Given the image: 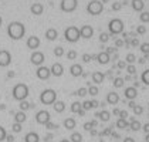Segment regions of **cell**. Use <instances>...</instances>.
Wrapping results in <instances>:
<instances>
[{"label": "cell", "mask_w": 149, "mask_h": 142, "mask_svg": "<svg viewBox=\"0 0 149 142\" xmlns=\"http://www.w3.org/2000/svg\"><path fill=\"white\" fill-rule=\"evenodd\" d=\"M7 34L12 40H22L26 34V27L20 22H12L7 26Z\"/></svg>", "instance_id": "cell-1"}, {"label": "cell", "mask_w": 149, "mask_h": 142, "mask_svg": "<svg viewBox=\"0 0 149 142\" xmlns=\"http://www.w3.org/2000/svg\"><path fill=\"white\" fill-rule=\"evenodd\" d=\"M12 94H13V98H14L16 101L20 102V101H23V100H26V98L29 97L30 90H29V87H27L24 83H19L13 87Z\"/></svg>", "instance_id": "cell-2"}, {"label": "cell", "mask_w": 149, "mask_h": 142, "mask_svg": "<svg viewBox=\"0 0 149 142\" xmlns=\"http://www.w3.org/2000/svg\"><path fill=\"white\" fill-rule=\"evenodd\" d=\"M40 101L41 104L44 105H53L56 101H57V93L53 90V88H46L41 91L40 94Z\"/></svg>", "instance_id": "cell-3"}, {"label": "cell", "mask_w": 149, "mask_h": 142, "mask_svg": "<svg viewBox=\"0 0 149 142\" xmlns=\"http://www.w3.org/2000/svg\"><path fill=\"white\" fill-rule=\"evenodd\" d=\"M64 37H65V40H67L68 43H77L81 38L80 29L75 27V26H70V27L65 29V31H64Z\"/></svg>", "instance_id": "cell-4"}, {"label": "cell", "mask_w": 149, "mask_h": 142, "mask_svg": "<svg viewBox=\"0 0 149 142\" xmlns=\"http://www.w3.org/2000/svg\"><path fill=\"white\" fill-rule=\"evenodd\" d=\"M108 29H109V33L111 34H122L124 33V29H125V24L121 19H112L109 23H108Z\"/></svg>", "instance_id": "cell-5"}, {"label": "cell", "mask_w": 149, "mask_h": 142, "mask_svg": "<svg viewBox=\"0 0 149 142\" xmlns=\"http://www.w3.org/2000/svg\"><path fill=\"white\" fill-rule=\"evenodd\" d=\"M87 12L91 16H98L104 12V3L100 0H91L87 6Z\"/></svg>", "instance_id": "cell-6"}, {"label": "cell", "mask_w": 149, "mask_h": 142, "mask_svg": "<svg viewBox=\"0 0 149 142\" xmlns=\"http://www.w3.org/2000/svg\"><path fill=\"white\" fill-rule=\"evenodd\" d=\"M78 6V1L77 0H61L60 3V9L64 13H71L74 12Z\"/></svg>", "instance_id": "cell-7"}, {"label": "cell", "mask_w": 149, "mask_h": 142, "mask_svg": "<svg viewBox=\"0 0 149 142\" xmlns=\"http://www.w3.org/2000/svg\"><path fill=\"white\" fill-rule=\"evenodd\" d=\"M36 121H37V124H40V125H46L47 122L51 121V115H50V112L46 111V109H40V111H37V114H36Z\"/></svg>", "instance_id": "cell-8"}, {"label": "cell", "mask_w": 149, "mask_h": 142, "mask_svg": "<svg viewBox=\"0 0 149 142\" xmlns=\"http://www.w3.org/2000/svg\"><path fill=\"white\" fill-rule=\"evenodd\" d=\"M44 54L41 53V51H33L31 53V56H30V61H31V64H34L37 67H40V65H43V63H44Z\"/></svg>", "instance_id": "cell-9"}, {"label": "cell", "mask_w": 149, "mask_h": 142, "mask_svg": "<svg viewBox=\"0 0 149 142\" xmlns=\"http://www.w3.org/2000/svg\"><path fill=\"white\" fill-rule=\"evenodd\" d=\"M12 63V54L7 50H0V67H9Z\"/></svg>", "instance_id": "cell-10"}, {"label": "cell", "mask_w": 149, "mask_h": 142, "mask_svg": "<svg viewBox=\"0 0 149 142\" xmlns=\"http://www.w3.org/2000/svg\"><path fill=\"white\" fill-rule=\"evenodd\" d=\"M105 101H107V104H109V105L116 106V104H119V102H121V97H119V94H118L116 91H111V93H108V94H107Z\"/></svg>", "instance_id": "cell-11"}, {"label": "cell", "mask_w": 149, "mask_h": 142, "mask_svg": "<svg viewBox=\"0 0 149 142\" xmlns=\"http://www.w3.org/2000/svg\"><path fill=\"white\" fill-rule=\"evenodd\" d=\"M36 75L38 80H48L50 75H51V71L48 67H44V65H40L37 67V71H36Z\"/></svg>", "instance_id": "cell-12"}, {"label": "cell", "mask_w": 149, "mask_h": 142, "mask_svg": "<svg viewBox=\"0 0 149 142\" xmlns=\"http://www.w3.org/2000/svg\"><path fill=\"white\" fill-rule=\"evenodd\" d=\"M26 44H27V47L30 48V50L36 51L37 48L40 47V38H38V37H36V36H30V37L27 38Z\"/></svg>", "instance_id": "cell-13"}, {"label": "cell", "mask_w": 149, "mask_h": 142, "mask_svg": "<svg viewBox=\"0 0 149 142\" xmlns=\"http://www.w3.org/2000/svg\"><path fill=\"white\" fill-rule=\"evenodd\" d=\"M50 71H51V75L61 77V75L64 74V67H63V64H60V63H54V64L50 67Z\"/></svg>", "instance_id": "cell-14"}, {"label": "cell", "mask_w": 149, "mask_h": 142, "mask_svg": "<svg viewBox=\"0 0 149 142\" xmlns=\"http://www.w3.org/2000/svg\"><path fill=\"white\" fill-rule=\"evenodd\" d=\"M80 36L82 38H91L92 36H94V29H92L91 26L85 24V26H82L80 29Z\"/></svg>", "instance_id": "cell-15"}, {"label": "cell", "mask_w": 149, "mask_h": 142, "mask_svg": "<svg viewBox=\"0 0 149 142\" xmlns=\"http://www.w3.org/2000/svg\"><path fill=\"white\" fill-rule=\"evenodd\" d=\"M63 127H64V128H65L67 131L74 132V129L77 128V121H75V118H72V117H68V118L64 119V122H63Z\"/></svg>", "instance_id": "cell-16"}, {"label": "cell", "mask_w": 149, "mask_h": 142, "mask_svg": "<svg viewBox=\"0 0 149 142\" xmlns=\"http://www.w3.org/2000/svg\"><path fill=\"white\" fill-rule=\"evenodd\" d=\"M95 60H98L100 64L105 65V64H109V63H111V56H109L107 51H101V53L97 54V58Z\"/></svg>", "instance_id": "cell-17"}, {"label": "cell", "mask_w": 149, "mask_h": 142, "mask_svg": "<svg viewBox=\"0 0 149 142\" xmlns=\"http://www.w3.org/2000/svg\"><path fill=\"white\" fill-rule=\"evenodd\" d=\"M82 72H84V70H82V65L81 64H72L71 67H70V74L72 75V77H80V75H82Z\"/></svg>", "instance_id": "cell-18"}, {"label": "cell", "mask_w": 149, "mask_h": 142, "mask_svg": "<svg viewBox=\"0 0 149 142\" xmlns=\"http://www.w3.org/2000/svg\"><path fill=\"white\" fill-rule=\"evenodd\" d=\"M91 78H92V83L97 85V84L104 83V80H105V74H104L102 71H94L92 75H91Z\"/></svg>", "instance_id": "cell-19"}, {"label": "cell", "mask_w": 149, "mask_h": 142, "mask_svg": "<svg viewBox=\"0 0 149 142\" xmlns=\"http://www.w3.org/2000/svg\"><path fill=\"white\" fill-rule=\"evenodd\" d=\"M24 142H40V135L37 132H34V131H30V132L26 134Z\"/></svg>", "instance_id": "cell-20"}, {"label": "cell", "mask_w": 149, "mask_h": 142, "mask_svg": "<svg viewBox=\"0 0 149 142\" xmlns=\"http://www.w3.org/2000/svg\"><path fill=\"white\" fill-rule=\"evenodd\" d=\"M43 10H44V7H43L41 3H33V4L30 6V12H31V14H34V16L43 14Z\"/></svg>", "instance_id": "cell-21"}, {"label": "cell", "mask_w": 149, "mask_h": 142, "mask_svg": "<svg viewBox=\"0 0 149 142\" xmlns=\"http://www.w3.org/2000/svg\"><path fill=\"white\" fill-rule=\"evenodd\" d=\"M125 80H124V77H115L114 80H112V85H114V88H116V90H119V88H124L125 90ZM129 87V85H128Z\"/></svg>", "instance_id": "cell-22"}, {"label": "cell", "mask_w": 149, "mask_h": 142, "mask_svg": "<svg viewBox=\"0 0 149 142\" xmlns=\"http://www.w3.org/2000/svg\"><path fill=\"white\" fill-rule=\"evenodd\" d=\"M58 37V31L56 30V29H47L46 30V38L47 40H50V41H54V40H57Z\"/></svg>", "instance_id": "cell-23"}, {"label": "cell", "mask_w": 149, "mask_h": 142, "mask_svg": "<svg viewBox=\"0 0 149 142\" xmlns=\"http://www.w3.org/2000/svg\"><path fill=\"white\" fill-rule=\"evenodd\" d=\"M26 112L24 111H17V112H14V122H19V124H23L26 122Z\"/></svg>", "instance_id": "cell-24"}, {"label": "cell", "mask_w": 149, "mask_h": 142, "mask_svg": "<svg viewBox=\"0 0 149 142\" xmlns=\"http://www.w3.org/2000/svg\"><path fill=\"white\" fill-rule=\"evenodd\" d=\"M53 106H54V111L58 112V114H61V112L65 111V102H64V101H56V102L53 104Z\"/></svg>", "instance_id": "cell-25"}, {"label": "cell", "mask_w": 149, "mask_h": 142, "mask_svg": "<svg viewBox=\"0 0 149 142\" xmlns=\"http://www.w3.org/2000/svg\"><path fill=\"white\" fill-rule=\"evenodd\" d=\"M81 109H82V104H81L80 101H75V102L71 104V112L72 114H77L78 115V112H80Z\"/></svg>", "instance_id": "cell-26"}, {"label": "cell", "mask_w": 149, "mask_h": 142, "mask_svg": "<svg viewBox=\"0 0 149 142\" xmlns=\"http://www.w3.org/2000/svg\"><path fill=\"white\" fill-rule=\"evenodd\" d=\"M19 108H20V111H27V109H30V108H34V104H31V102H27L26 100H23V101H20V105H19Z\"/></svg>", "instance_id": "cell-27"}, {"label": "cell", "mask_w": 149, "mask_h": 142, "mask_svg": "<svg viewBox=\"0 0 149 142\" xmlns=\"http://www.w3.org/2000/svg\"><path fill=\"white\" fill-rule=\"evenodd\" d=\"M100 93V88L95 85V84H91V85H88V95H92V97H95V95H98Z\"/></svg>", "instance_id": "cell-28"}, {"label": "cell", "mask_w": 149, "mask_h": 142, "mask_svg": "<svg viewBox=\"0 0 149 142\" xmlns=\"http://www.w3.org/2000/svg\"><path fill=\"white\" fill-rule=\"evenodd\" d=\"M124 46H125V40L122 37H116L115 38V47L121 48V47H124Z\"/></svg>", "instance_id": "cell-29"}, {"label": "cell", "mask_w": 149, "mask_h": 142, "mask_svg": "<svg viewBox=\"0 0 149 142\" xmlns=\"http://www.w3.org/2000/svg\"><path fill=\"white\" fill-rule=\"evenodd\" d=\"M75 95H78V97H85V95H88V88L81 87V88H78V90H77Z\"/></svg>", "instance_id": "cell-30"}, {"label": "cell", "mask_w": 149, "mask_h": 142, "mask_svg": "<svg viewBox=\"0 0 149 142\" xmlns=\"http://www.w3.org/2000/svg\"><path fill=\"white\" fill-rule=\"evenodd\" d=\"M22 124H19V122H13L12 125V131L14 132V134H19V132H22Z\"/></svg>", "instance_id": "cell-31"}, {"label": "cell", "mask_w": 149, "mask_h": 142, "mask_svg": "<svg viewBox=\"0 0 149 142\" xmlns=\"http://www.w3.org/2000/svg\"><path fill=\"white\" fill-rule=\"evenodd\" d=\"M111 7H112V10H114V12H119V10L124 7V4H122V1H114Z\"/></svg>", "instance_id": "cell-32"}, {"label": "cell", "mask_w": 149, "mask_h": 142, "mask_svg": "<svg viewBox=\"0 0 149 142\" xmlns=\"http://www.w3.org/2000/svg\"><path fill=\"white\" fill-rule=\"evenodd\" d=\"M54 56H56V57H63V56H64V48L61 47V46L56 47L54 48Z\"/></svg>", "instance_id": "cell-33"}, {"label": "cell", "mask_w": 149, "mask_h": 142, "mask_svg": "<svg viewBox=\"0 0 149 142\" xmlns=\"http://www.w3.org/2000/svg\"><path fill=\"white\" fill-rule=\"evenodd\" d=\"M44 127H46V128H47L48 131H53V129H57V128H58L57 124H54V122H51V121H50V122H47Z\"/></svg>", "instance_id": "cell-34"}, {"label": "cell", "mask_w": 149, "mask_h": 142, "mask_svg": "<svg viewBox=\"0 0 149 142\" xmlns=\"http://www.w3.org/2000/svg\"><path fill=\"white\" fill-rule=\"evenodd\" d=\"M67 58L68 60H75L77 58V51H75V50H70L68 53H67Z\"/></svg>", "instance_id": "cell-35"}, {"label": "cell", "mask_w": 149, "mask_h": 142, "mask_svg": "<svg viewBox=\"0 0 149 142\" xmlns=\"http://www.w3.org/2000/svg\"><path fill=\"white\" fill-rule=\"evenodd\" d=\"M6 136H7V132H6V129L0 125V142L1 141H4L6 139Z\"/></svg>", "instance_id": "cell-36"}, {"label": "cell", "mask_w": 149, "mask_h": 142, "mask_svg": "<svg viewBox=\"0 0 149 142\" xmlns=\"http://www.w3.org/2000/svg\"><path fill=\"white\" fill-rule=\"evenodd\" d=\"M109 40V34L108 33H101V36H100V41L101 43H107Z\"/></svg>", "instance_id": "cell-37"}, {"label": "cell", "mask_w": 149, "mask_h": 142, "mask_svg": "<svg viewBox=\"0 0 149 142\" xmlns=\"http://www.w3.org/2000/svg\"><path fill=\"white\" fill-rule=\"evenodd\" d=\"M105 51H107L109 56H111V54H112V56H114V54H118V48L116 47H107Z\"/></svg>", "instance_id": "cell-38"}, {"label": "cell", "mask_w": 149, "mask_h": 142, "mask_svg": "<svg viewBox=\"0 0 149 142\" xmlns=\"http://www.w3.org/2000/svg\"><path fill=\"white\" fill-rule=\"evenodd\" d=\"M91 60H92L91 54H87V53H85V54H82V63H85V64H87V63H90Z\"/></svg>", "instance_id": "cell-39"}, {"label": "cell", "mask_w": 149, "mask_h": 142, "mask_svg": "<svg viewBox=\"0 0 149 142\" xmlns=\"http://www.w3.org/2000/svg\"><path fill=\"white\" fill-rule=\"evenodd\" d=\"M4 141H7V142H14V135H12V134H10V135H7Z\"/></svg>", "instance_id": "cell-40"}, {"label": "cell", "mask_w": 149, "mask_h": 142, "mask_svg": "<svg viewBox=\"0 0 149 142\" xmlns=\"http://www.w3.org/2000/svg\"><path fill=\"white\" fill-rule=\"evenodd\" d=\"M14 75H16V72H14V71H9V72H7V77H9V78H13Z\"/></svg>", "instance_id": "cell-41"}, {"label": "cell", "mask_w": 149, "mask_h": 142, "mask_svg": "<svg viewBox=\"0 0 149 142\" xmlns=\"http://www.w3.org/2000/svg\"><path fill=\"white\" fill-rule=\"evenodd\" d=\"M0 109L4 111V109H6V105H4V104H0Z\"/></svg>", "instance_id": "cell-42"}, {"label": "cell", "mask_w": 149, "mask_h": 142, "mask_svg": "<svg viewBox=\"0 0 149 142\" xmlns=\"http://www.w3.org/2000/svg\"><path fill=\"white\" fill-rule=\"evenodd\" d=\"M60 142H71V141H70V139H65V138H64V139H60Z\"/></svg>", "instance_id": "cell-43"}, {"label": "cell", "mask_w": 149, "mask_h": 142, "mask_svg": "<svg viewBox=\"0 0 149 142\" xmlns=\"http://www.w3.org/2000/svg\"><path fill=\"white\" fill-rule=\"evenodd\" d=\"M108 1H109V0H102V3H108Z\"/></svg>", "instance_id": "cell-44"}, {"label": "cell", "mask_w": 149, "mask_h": 142, "mask_svg": "<svg viewBox=\"0 0 149 142\" xmlns=\"http://www.w3.org/2000/svg\"><path fill=\"white\" fill-rule=\"evenodd\" d=\"M1 22H3V20H1V17H0V26H1Z\"/></svg>", "instance_id": "cell-45"}]
</instances>
